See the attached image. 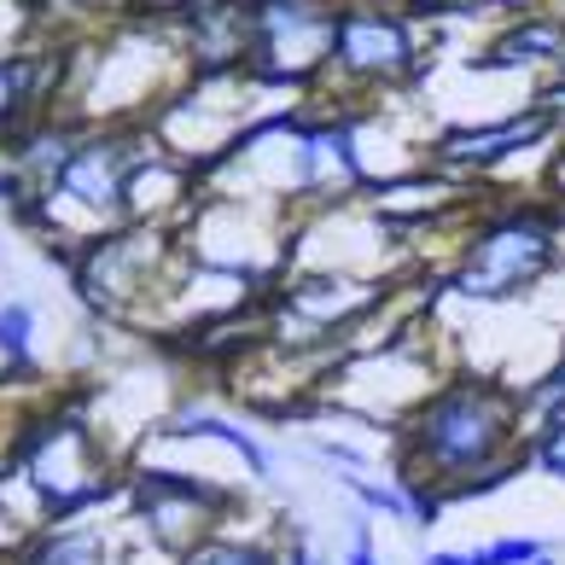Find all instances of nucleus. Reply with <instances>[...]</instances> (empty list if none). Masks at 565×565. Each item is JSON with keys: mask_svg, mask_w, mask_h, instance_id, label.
I'll return each mask as SVG.
<instances>
[{"mask_svg": "<svg viewBox=\"0 0 565 565\" xmlns=\"http://www.w3.org/2000/svg\"><path fill=\"white\" fill-rule=\"evenodd\" d=\"M513 403L490 385H455L420 414V449L444 472H472L508 444Z\"/></svg>", "mask_w": 565, "mask_h": 565, "instance_id": "nucleus-1", "label": "nucleus"}, {"mask_svg": "<svg viewBox=\"0 0 565 565\" xmlns=\"http://www.w3.org/2000/svg\"><path fill=\"white\" fill-rule=\"evenodd\" d=\"M548 257H554L548 227L536 216H513L472 245L467 268H460V291H472V298H508L525 280H536L548 268Z\"/></svg>", "mask_w": 565, "mask_h": 565, "instance_id": "nucleus-2", "label": "nucleus"}, {"mask_svg": "<svg viewBox=\"0 0 565 565\" xmlns=\"http://www.w3.org/2000/svg\"><path fill=\"white\" fill-rule=\"evenodd\" d=\"M332 47H339V58L350 71L391 76V71L408 65V30L396 24V18H385V12H350V18H339Z\"/></svg>", "mask_w": 565, "mask_h": 565, "instance_id": "nucleus-3", "label": "nucleus"}, {"mask_svg": "<svg viewBox=\"0 0 565 565\" xmlns=\"http://www.w3.org/2000/svg\"><path fill=\"white\" fill-rule=\"evenodd\" d=\"M122 175H129V152L122 146H88V152H76L65 163V181L76 199H88V204H117L122 199Z\"/></svg>", "mask_w": 565, "mask_h": 565, "instance_id": "nucleus-4", "label": "nucleus"}, {"mask_svg": "<svg viewBox=\"0 0 565 565\" xmlns=\"http://www.w3.org/2000/svg\"><path fill=\"white\" fill-rule=\"evenodd\" d=\"M542 129H548V117H519V122H501V129H467V135H449L444 140V158L449 163H490L501 152L531 146Z\"/></svg>", "mask_w": 565, "mask_h": 565, "instance_id": "nucleus-5", "label": "nucleus"}, {"mask_svg": "<svg viewBox=\"0 0 565 565\" xmlns=\"http://www.w3.org/2000/svg\"><path fill=\"white\" fill-rule=\"evenodd\" d=\"M531 58H565V30L536 18V24H519L495 41L490 65H531Z\"/></svg>", "mask_w": 565, "mask_h": 565, "instance_id": "nucleus-6", "label": "nucleus"}, {"mask_svg": "<svg viewBox=\"0 0 565 565\" xmlns=\"http://www.w3.org/2000/svg\"><path fill=\"white\" fill-rule=\"evenodd\" d=\"M181 431H186V437H193V431H204V437H222V444H234V449H239V455L250 460V467H257V472L268 467V455H263L257 444H250V437H245L239 426L216 420V414H186V420H181Z\"/></svg>", "mask_w": 565, "mask_h": 565, "instance_id": "nucleus-7", "label": "nucleus"}, {"mask_svg": "<svg viewBox=\"0 0 565 565\" xmlns=\"http://www.w3.org/2000/svg\"><path fill=\"white\" fill-rule=\"evenodd\" d=\"M30 565H99V542L94 536H58Z\"/></svg>", "mask_w": 565, "mask_h": 565, "instance_id": "nucleus-8", "label": "nucleus"}, {"mask_svg": "<svg viewBox=\"0 0 565 565\" xmlns=\"http://www.w3.org/2000/svg\"><path fill=\"white\" fill-rule=\"evenodd\" d=\"M0 350H7L12 362H30V309L24 303L0 309Z\"/></svg>", "mask_w": 565, "mask_h": 565, "instance_id": "nucleus-9", "label": "nucleus"}, {"mask_svg": "<svg viewBox=\"0 0 565 565\" xmlns=\"http://www.w3.org/2000/svg\"><path fill=\"white\" fill-rule=\"evenodd\" d=\"M24 88H30V65H0V122L24 106Z\"/></svg>", "mask_w": 565, "mask_h": 565, "instance_id": "nucleus-10", "label": "nucleus"}, {"mask_svg": "<svg viewBox=\"0 0 565 565\" xmlns=\"http://www.w3.org/2000/svg\"><path fill=\"white\" fill-rule=\"evenodd\" d=\"M186 565H263V554H245V548H204Z\"/></svg>", "mask_w": 565, "mask_h": 565, "instance_id": "nucleus-11", "label": "nucleus"}, {"mask_svg": "<svg viewBox=\"0 0 565 565\" xmlns=\"http://www.w3.org/2000/svg\"><path fill=\"white\" fill-rule=\"evenodd\" d=\"M542 467H548L554 478H565V426H554L548 437H542Z\"/></svg>", "mask_w": 565, "mask_h": 565, "instance_id": "nucleus-12", "label": "nucleus"}, {"mask_svg": "<svg viewBox=\"0 0 565 565\" xmlns=\"http://www.w3.org/2000/svg\"><path fill=\"white\" fill-rule=\"evenodd\" d=\"M565 403V362H559V373H548L542 380V391H536V408H559Z\"/></svg>", "mask_w": 565, "mask_h": 565, "instance_id": "nucleus-13", "label": "nucleus"}, {"mask_svg": "<svg viewBox=\"0 0 565 565\" xmlns=\"http://www.w3.org/2000/svg\"><path fill=\"white\" fill-rule=\"evenodd\" d=\"M350 565H373V554H367V542H355V554H350Z\"/></svg>", "mask_w": 565, "mask_h": 565, "instance_id": "nucleus-14", "label": "nucleus"}, {"mask_svg": "<svg viewBox=\"0 0 565 565\" xmlns=\"http://www.w3.org/2000/svg\"><path fill=\"white\" fill-rule=\"evenodd\" d=\"M542 106H548V111H565V88H554L548 99H542Z\"/></svg>", "mask_w": 565, "mask_h": 565, "instance_id": "nucleus-15", "label": "nucleus"}, {"mask_svg": "<svg viewBox=\"0 0 565 565\" xmlns=\"http://www.w3.org/2000/svg\"><path fill=\"white\" fill-rule=\"evenodd\" d=\"M508 7H513V0H508Z\"/></svg>", "mask_w": 565, "mask_h": 565, "instance_id": "nucleus-16", "label": "nucleus"}]
</instances>
